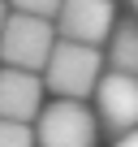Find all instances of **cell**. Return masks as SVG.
Returning a JSON list of instances; mask_svg holds the SVG:
<instances>
[{
  "instance_id": "cell-1",
  "label": "cell",
  "mask_w": 138,
  "mask_h": 147,
  "mask_svg": "<svg viewBox=\"0 0 138 147\" xmlns=\"http://www.w3.org/2000/svg\"><path fill=\"white\" fill-rule=\"evenodd\" d=\"M104 74V52L91 43L56 39L43 61V87H52L60 100H86Z\"/></svg>"
},
{
  "instance_id": "cell-2",
  "label": "cell",
  "mask_w": 138,
  "mask_h": 147,
  "mask_svg": "<svg viewBox=\"0 0 138 147\" xmlns=\"http://www.w3.org/2000/svg\"><path fill=\"white\" fill-rule=\"evenodd\" d=\"M56 43V26L52 18H35V13H5V26H0V61L17 65V69H43L48 52Z\"/></svg>"
},
{
  "instance_id": "cell-3",
  "label": "cell",
  "mask_w": 138,
  "mask_h": 147,
  "mask_svg": "<svg viewBox=\"0 0 138 147\" xmlns=\"http://www.w3.org/2000/svg\"><path fill=\"white\" fill-rule=\"evenodd\" d=\"M35 147H95L99 143V117L82 100H56L52 108H39Z\"/></svg>"
},
{
  "instance_id": "cell-4",
  "label": "cell",
  "mask_w": 138,
  "mask_h": 147,
  "mask_svg": "<svg viewBox=\"0 0 138 147\" xmlns=\"http://www.w3.org/2000/svg\"><path fill=\"white\" fill-rule=\"evenodd\" d=\"M112 22H117L112 0H60V9L52 13L56 39H74V43H91V48H99L108 39Z\"/></svg>"
},
{
  "instance_id": "cell-5",
  "label": "cell",
  "mask_w": 138,
  "mask_h": 147,
  "mask_svg": "<svg viewBox=\"0 0 138 147\" xmlns=\"http://www.w3.org/2000/svg\"><path fill=\"white\" fill-rule=\"evenodd\" d=\"M91 95L99 100V121L108 125V134H125V130L138 125V74L112 69L108 78L99 74Z\"/></svg>"
},
{
  "instance_id": "cell-6",
  "label": "cell",
  "mask_w": 138,
  "mask_h": 147,
  "mask_svg": "<svg viewBox=\"0 0 138 147\" xmlns=\"http://www.w3.org/2000/svg\"><path fill=\"white\" fill-rule=\"evenodd\" d=\"M39 108H43V78L35 69L5 65V69H0V117L35 121Z\"/></svg>"
},
{
  "instance_id": "cell-7",
  "label": "cell",
  "mask_w": 138,
  "mask_h": 147,
  "mask_svg": "<svg viewBox=\"0 0 138 147\" xmlns=\"http://www.w3.org/2000/svg\"><path fill=\"white\" fill-rule=\"evenodd\" d=\"M108 61L121 74H138V22H112L108 30Z\"/></svg>"
},
{
  "instance_id": "cell-8",
  "label": "cell",
  "mask_w": 138,
  "mask_h": 147,
  "mask_svg": "<svg viewBox=\"0 0 138 147\" xmlns=\"http://www.w3.org/2000/svg\"><path fill=\"white\" fill-rule=\"evenodd\" d=\"M0 147H35V130H30V121L0 117Z\"/></svg>"
},
{
  "instance_id": "cell-9",
  "label": "cell",
  "mask_w": 138,
  "mask_h": 147,
  "mask_svg": "<svg viewBox=\"0 0 138 147\" xmlns=\"http://www.w3.org/2000/svg\"><path fill=\"white\" fill-rule=\"evenodd\" d=\"M9 9L17 13H35V18H52L60 9V0H9Z\"/></svg>"
},
{
  "instance_id": "cell-10",
  "label": "cell",
  "mask_w": 138,
  "mask_h": 147,
  "mask_svg": "<svg viewBox=\"0 0 138 147\" xmlns=\"http://www.w3.org/2000/svg\"><path fill=\"white\" fill-rule=\"evenodd\" d=\"M117 147H138V125L125 130V134H117Z\"/></svg>"
},
{
  "instance_id": "cell-11",
  "label": "cell",
  "mask_w": 138,
  "mask_h": 147,
  "mask_svg": "<svg viewBox=\"0 0 138 147\" xmlns=\"http://www.w3.org/2000/svg\"><path fill=\"white\" fill-rule=\"evenodd\" d=\"M5 13H9V0H0V26H5Z\"/></svg>"
},
{
  "instance_id": "cell-12",
  "label": "cell",
  "mask_w": 138,
  "mask_h": 147,
  "mask_svg": "<svg viewBox=\"0 0 138 147\" xmlns=\"http://www.w3.org/2000/svg\"><path fill=\"white\" fill-rule=\"evenodd\" d=\"M129 9H134V13H138V0H129Z\"/></svg>"
}]
</instances>
